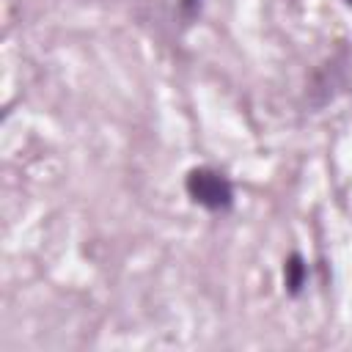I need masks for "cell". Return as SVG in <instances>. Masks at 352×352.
<instances>
[{"label": "cell", "instance_id": "6da1fadb", "mask_svg": "<svg viewBox=\"0 0 352 352\" xmlns=\"http://www.w3.org/2000/svg\"><path fill=\"white\" fill-rule=\"evenodd\" d=\"M187 192L192 195V201H198L206 209H228L231 206V198H234L231 195V184L220 173H214L209 168L190 170V176H187Z\"/></svg>", "mask_w": 352, "mask_h": 352}, {"label": "cell", "instance_id": "7a4b0ae2", "mask_svg": "<svg viewBox=\"0 0 352 352\" xmlns=\"http://www.w3.org/2000/svg\"><path fill=\"white\" fill-rule=\"evenodd\" d=\"M302 280H305V264H302L300 256H292L289 264H286V286H289V292L297 294Z\"/></svg>", "mask_w": 352, "mask_h": 352}, {"label": "cell", "instance_id": "3957f363", "mask_svg": "<svg viewBox=\"0 0 352 352\" xmlns=\"http://www.w3.org/2000/svg\"><path fill=\"white\" fill-rule=\"evenodd\" d=\"M349 3H352V0H349Z\"/></svg>", "mask_w": 352, "mask_h": 352}]
</instances>
